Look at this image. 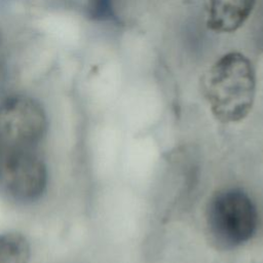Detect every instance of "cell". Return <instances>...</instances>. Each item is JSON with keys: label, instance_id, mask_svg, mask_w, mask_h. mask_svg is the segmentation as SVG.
I'll return each instance as SVG.
<instances>
[{"label": "cell", "instance_id": "cell-1", "mask_svg": "<svg viewBox=\"0 0 263 263\" xmlns=\"http://www.w3.org/2000/svg\"><path fill=\"white\" fill-rule=\"evenodd\" d=\"M256 88L254 65L239 51L221 55L200 79V90L213 116L223 123H235L249 115Z\"/></svg>", "mask_w": 263, "mask_h": 263}, {"label": "cell", "instance_id": "cell-2", "mask_svg": "<svg viewBox=\"0 0 263 263\" xmlns=\"http://www.w3.org/2000/svg\"><path fill=\"white\" fill-rule=\"evenodd\" d=\"M258 224L257 206L241 188L217 191L205 206V235L219 251H231L248 243L256 234Z\"/></svg>", "mask_w": 263, "mask_h": 263}, {"label": "cell", "instance_id": "cell-3", "mask_svg": "<svg viewBox=\"0 0 263 263\" xmlns=\"http://www.w3.org/2000/svg\"><path fill=\"white\" fill-rule=\"evenodd\" d=\"M47 128L42 104L29 96L16 95L0 103V144L3 148L30 149Z\"/></svg>", "mask_w": 263, "mask_h": 263}, {"label": "cell", "instance_id": "cell-4", "mask_svg": "<svg viewBox=\"0 0 263 263\" xmlns=\"http://www.w3.org/2000/svg\"><path fill=\"white\" fill-rule=\"evenodd\" d=\"M47 183L43 161L30 149H0V190L20 201L41 196Z\"/></svg>", "mask_w": 263, "mask_h": 263}, {"label": "cell", "instance_id": "cell-5", "mask_svg": "<svg viewBox=\"0 0 263 263\" xmlns=\"http://www.w3.org/2000/svg\"><path fill=\"white\" fill-rule=\"evenodd\" d=\"M256 0H209L208 28L215 33H233L250 17Z\"/></svg>", "mask_w": 263, "mask_h": 263}, {"label": "cell", "instance_id": "cell-6", "mask_svg": "<svg viewBox=\"0 0 263 263\" xmlns=\"http://www.w3.org/2000/svg\"><path fill=\"white\" fill-rule=\"evenodd\" d=\"M30 245L20 233L0 234V263H29Z\"/></svg>", "mask_w": 263, "mask_h": 263}, {"label": "cell", "instance_id": "cell-7", "mask_svg": "<svg viewBox=\"0 0 263 263\" xmlns=\"http://www.w3.org/2000/svg\"><path fill=\"white\" fill-rule=\"evenodd\" d=\"M3 40H4V35H3L2 27L0 25V50H1V47H2V44H3Z\"/></svg>", "mask_w": 263, "mask_h": 263}]
</instances>
